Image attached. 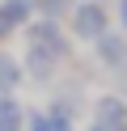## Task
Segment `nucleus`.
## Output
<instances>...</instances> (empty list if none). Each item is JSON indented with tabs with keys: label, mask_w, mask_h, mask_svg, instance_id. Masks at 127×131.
Returning a JSON list of instances; mask_svg holds the SVG:
<instances>
[{
	"label": "nucleus",
	"mask_w": 127,
	"mask_h": 131,
	"mask_svg": "<svg viewBox=\"0 0 127 131\" xmlns=\"http://www.w3.org/2000/svg\"><path fill=\"white\" fill-rule=\"evenodd\" d=\"M21 38H25L30 51H42V55H51V59H59V63L72 59V47H76L72 34H68L59 21H47V17H30L25 30H21Z\"/></svg>",
	"instance_id": "f257e3e1"
},
{
	"label": "nucleus",
	"mask_w": 127,
	"mask_h": 131,
	"mask_svg": "<svg viewBox=\"0 0 127 131\" xmlns=\"http://www.w3.org/2000/svg\"><path fill=\"white\" fill-rule=\"evenodd\" d=\"M64 30L72 34V42H97L106 30H114V13L106 9V0H76Z\"/></svg>",
	"instance_id": "f03ea898"
},
{
	"label": "nucleus",
	"mask_w": 127,
	"mask_h": 131,
	"mask_svg": "<svg viewBox=\"0 0 127 131\" xmlns=\"http://www.w3.org/2000/svg\"><path fill=\"white\" fill-rule=\"evenodd\" d=\"M89 123H93V127H102V131H127V97H119V93L93 97Z\"/></svg>",
	"instance_id": "7ed1b4c3"
},
{
	"label": "nucleus",
	"mask_w": 127,
	"mask_h": 131,
	"mask_svg": "<svg viewBox=\"0 0 127 131\" xmlns=\"http://www.w3.org/2000/svg\"><path fill=\"white\" fill-rule=\"evenodd\" d=\"M89 47H93V59H97L106 72H119V68L127 63V34H123L119 26L106 30V34H102L97 42H89Z\"/></svg>",
	"instance_id": "20e7f679"
},
{
	"label": "nucleus",
	"mask_w": 127,
	"mask_h": 131,
	"mask_svg": "<svg viewBox=\"0 0 127 131\" xmlns=\"http://www.w3.org/2000/svg\"><path fill=\"white\" fill-rule=\"evenodd\" d=\"M21 68H25V80L47 85V80H55V76H59V68H64V63L51 59V55H42V51H30V47H25V51H21Z\"/></svg>",
	"instance_id": "39448f33"
},
{
	"label": "nucleus",
	"mask_w": 127,
	"mask_h": 131,
	"mask_svg": "<svg viewBox=\"0 0 127 131\" xmlns=\"http://www.w3.org/2000/svg\"><path fill=\"white\" fill-rule=\"evenodd\" d=\"M25 131H76V118L51 110V106H38V110H25Z\"/></svg>",
	"instance_id": "423d86ee"
},
{
	"label": "nucleus",
	"mask_w": 127,
	"mask_h": 131,
	"mask_svg": "<svg viewBox=\"0 0 127 131\" xmlns=\"http://www.w3.org/2000/svg\"><path fill=\"white\" fill-rule=\"evenodd\" d=\"M30 17H34L30 9H21V4H13V0H0V42H8L13 34H21Z\"/></svg>",
	"instance_id": "0eeeda50"
},
{
	"label": "nucleus",
	"mask_w": 127,
	"mask_h": 131,
	"mask_svg": "<svg viewBox=\"0 0 127 131\" xmlns=\"http://www.w3.org/2000/svg\"><path fill=\"white\" fill-rule=\"evenodd\" d=\"M21 85H25V68H21V59H17L13 51H4V47H0V93H17Z\"/></svg>",
	"instance_id": "6e6552de"
},
{
	"label": "nucleus",
	"mask_w": 127,
	"mask_h": 131,
	"mask_svg": "<svg viewBox=\"0 0 127 131\" xmlns=\"http://www.w3.org/2000/svg\"><path fill=\"white\" fill-rule=\"evenodd\" d=\"M0 131H25V106L17 93H0Z\"/></svg>",
	"instance_id": "1a4fd4ad"
},
{
	"label": "nucleus",
	"mask_w": 127,
	"mask_h": 131,
	"mask_svg": "<svg viewBox=\"0 0 127 131\" xmlns=\"http://www.w3.org/2000/svg\"><path fill=\"white\" fill-rule=\"evenodd\" d=\"M72 9H76V0H38L34 4V17H47V21H59L64 26L72 17Z\"/></svg>",
	"instance_id": "9d476101"
},
{
	"label": "nucleus",
	"mask_w": 127,
	"mask_h": 131,
	"mask_svg": "<svg viewBox=\"0 0 127 131\" xmlns=\"http://www.w3.org/2000/svg\"><path fill=\"white\" fill-rule=\"evenodd\" d=\"M114 26L127 34V0H119V4H114Z\"/></svg>",
	"instance_id": "9b49d317"
},
{
	"label": "nucleus",
	"mask_w": 127,
	"mask_h": 131,
	"mask_svg": "<svg viewBox=\"0 0 127 131\" xmlns=\"http://www.w3.org/2000/svg\"><path fill=\"white\" fill-rule=\"evenodd\" d=\"M114 76H119V97H127V63L114 72Z\"/></svg>",
	"instance_id": "f8f14e48"
},
{
	"label": "nucleus",
	"mask_w": 127,
	"mask_h": 131,
	"mask_svg": "<svg viewBox=\"0 0 127 131\" xmlns=\"http://www.w3.org/2000/svg\"><path fill=\"white\" fill-rule=\"evenodd\" d=\"M13 4H21V9H30V13H34V4H38V0H13Z\"/></svg>",
	"instance_id": "ddd939ff"
},
{
	"label": "nucleus",
	"mask_w": 127,
	"mask_h": 131,
	"mask_svg": "<svg viewBox=\"0 0 127 131\" xmlns=\"http://www.w3.org/2000/svg\"><path fill=\"white\" fill-rule=\"evenodd\" d=\"M85 131H102V127H93V123H89V127H85Z\"/></svg>",
	"instance_id": "4468645a"
}]
</instances>
